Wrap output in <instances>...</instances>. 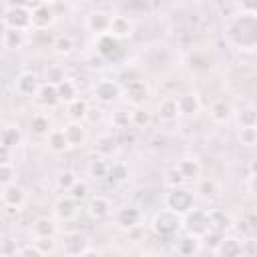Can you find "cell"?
Listing matches in <instances>:
<instances>
[{
	"label": "cell",
	"mask_w": 257,
	"mask_h": 257,
	"mask_svg": "<svg viewBox=\"0 0 257 257\" xmlns=\"http://www.w3.org/2000/svg\"><path fill=\"white\" fill-rule=\"evenodd\" d=\"M193 207H195V193L187 187L169 189V193L165 195V209L179 215V217L189 213Z\"/></svg>",
	"instance_id": "6da1fadb"
},
{
	"label": "cell",
	"mask_w": 257,
	"mask_h": 257,
	"mask_svg": "<svg viewBox=\"0 0 257 257\" xmlns=\"http://www.w3.org/2000/svg\"><path fill=\"white\" fill-rule=\"evenodd\" d=\"M181 229L187 235H193L197 239H201L207 231H209V221H207V209H199L193 207L189 213H185L181 217Z\"/></svg>",
	"instance_id": "7a4b0ae2"
},
{
	"label": "cell",
	"mask_w": 257,
	"mask_h": 257,
	"mask_svg": "<svg viewBox=\"0 0 257 257\" xmlns=\"http://www.w3.org/2000/svg\"><path fill=\"white\" fill-rule=\"evenodd\" d=\"M151 229L159 237H173V235H177L181 231V217L171 213V211H167V209H163L153 217Z\"/></svg>",
	"instance_id": "3957f363"
},
{
	"label": "cell",
	"mask_w": 257,
	"mask_h": 257,
	"mask_svg": "<svg viewBox=\"0 0 257 257\" xmlns=\"http://www.w3.org/2000/svg\"><path fill=\"white\" fill-rule=\"evenodd\" d=\"M30 28L34 30H46L56 22V12H54V4L48 2H36L30 4Z\"/></svg>",
	"instance_id": "277c9868"
},
{
	"label": "cell",
	"mask_w": 257,
	"mask_h": 257,
	"mask_svg": "<svg viewBox=\"0 0 257 257\" xmlns=\"http://www.w3.org/2000/svg\"><path fill=\"white\" fill-rule=\"evenodd\" d=\"M4 24H6V28L26 32L30 28V8H28V4H10L4 10Z\"/></svg>",
	"instance_id": "5b68a950"
},
{
	"label": "cell",
	"mask_w": 257,
	"mask_h": 257,
	"mask_svg": "<svg viewBox=\"0 0 257 257\" xmlns=\"http://www.w3.org/2000/svg\"><path fill=\"white\" fill-rule=\"evenodd\" d=\"M88 247H90V241L80 231H68L62 237V251L68 257H80Z\"/></svg>",
	"instance_id": "8992f818"
},
{
	"label": "cell",
	"mask_w": 257,
	"mask_h": 257,
	"mask_svg": "<svg viewBox=\"0 0 257 257\" xmlns=\"http://www.w3.org/2000/svg\"><path fill=\"white\" fill-rule=\"evenodd\" d=\"M92 92H94V98H96L98 102L110 104V102H114V100L122 94V88H120V84H118L116 80H112V78H102V80H98V82L94 84Z\"/></svg>",
	"instance_id": "52a82bcc"
},
{
	"label": "cell",
	"mask_w": 257,
	"mask_h": 257,
	"mask_svg": "<svg viewBox=\"0 0 257 257\" xmlns=\"http://www.w3.org/2000/svg\"><path fill=\"white\" fill-rule=\"evenodd\" d=\"M0 199H2V203H4L6 209L18 211V209L26 203V189H24L22 185H18V183H10V185L2 187Z\"/></svg>",
	"instance_id": "ba28073f"
},
{
	"label": "cell",
	"mask_w": 257,
	"mask_h": 257,
	"mask_svg": "<svg viewBox=\"0 0 257 257\" xmlns=\"http://www.w3.org/2000/svg\"><path fill=\"white\" fill-rule=\"evenodd\" d=\"M141 221H143V213H141V209L135 207V205H124V207H120V209L114 213V223H116L120 229H126V231L139 227Z\"/></svg>",
	"instance_id": "9c48e42d"
},
{
	"label": "cell",
	"mask_w": 257,
	"mask_h": 257,
	"mask_svg": "<svg viewBox=\"0 0 257 257\" xmlns=\"http://www.w3.org/2000/svg\"><path fill=\"white\" fill-rule=\"evenodd\" d=\"M124 94H126L128 102H131L135 108H139V106H145V102H147L149 96H151V90H149V86H147L145 80L137 78V80H128V82H126Z\"/></svg>",
	"instance_id": "30bf717a"
},
{
	"label": "cell",
	"mask_w": 257,
	"mask_h": 257,
	"mask_svg": "<svg viewBox=\"0 0 257 257\" xmlns=\"http://www.w3.org/2000/svg\"><path fill=\"white\" fill-rule=\"evenodd\" d=\"M215 253H217V257H243L245 255V243L237 235H223Z\"/></svg>",
	"instance_id": "8fae6325"
},
{
	"label": "cell",
	"mask_w": 257,
	"mask_h": 257,
	"mask_svg": "<svg viewBox=\"0 0 257 257\" xmlns=\"http://www.w3.org/2000/svg\"><path fill=\"white\" fill-rule=\"evenodd\" d=\"M133 32H135V24H133V20L128 16H124V14H112L110 26H108V34L112 38H116L120 42V40L131 38Z\"/></svg>",
	"instance_id": "7c38bea8"
},
{
	"label": "cell",
	"mask_w": 257,
	"mask_h": 257,
	"mask_svg": "<svg viewBox=\"0 0 257 257\" xmlns=\"http://www.w3.org/2000/svg\"><path fill=\"white\" fill-rule=\"evenodd\" d=\"M207 221H209V231H215V233H221V235H227V231L233 229V217L223 211V209H207Z\"/></svg>",
	"instance_id": "4fadbf2b"
},
{
	"label": "cell",
	"mask_w": 257,
	"mask_h": 257,
	"mask_svg": "<svg viewBox=\"0 0 257 257\" xmlns=\"http://www.w3.org/2000/svg\"><path fill=\"white\" fill-rule=\"evenodd\" d=\"M110 18H112L110 12L100 10V8H94V10H90L86 14V28L90 32H94L96 36L106 34L108 32V26H110Z\"/></svg>",
	"instance_id": "5bb4252c"
},
{
	"label": "cell",
	"mask_w": 257,
	"mask_h": 257,
	"mask_svg": "<svg viewBox=\"0 0 257 257\" xmlns=\"http://www.w3.org/2000/svg\"><path fill=\"white\" fill-rule=\"evenodd\" d=\"M86 211L92 219L100 221V219H106L110 213H112V205L110 201L104 197V195H94L88 199V205H86Z\"/></svg>",
	"instance_id": "9a60e30c"
},
{
	"label": "cell",
	"mask_w": 257,
	"mask_h": 257,
	"mask_svg": "<svg viewBox=\"0 0 257 257\" xmlns=\"http://www.w3.org/2000/svg\"><path fill=\"white\" fill-rule=\"evenodd\" d=\"M201 251V239L193 237V235H181L175 241V253L179 257H197Z\"/></svg>",
	"instance_id": "2e32d148"
},
{
	"label": "cell",
	"mask_w": 257,
	"mask_h": 257,
	"mask_svg": "<svg viewBox=\"0 0 257 257\" xmlns=\"http://www.w3.org/2000/svg\"><path fill=\"white\" fill-rule=\"evenodd\" d=\"M94 48H96V54L98 56H102V58H112V56H116L118 54V50H120V42L116 40V38H112L108 32L106 34H100V36H96V40H94Z\"/></svg>",
	"instance_id": "e0dca14e"
},
{
	"label": "cell",
	"mask_w": 257,
	"mask_h": 257,
	"mask_svg": "<svg viewBox=\"0 0 257 257\" xmlns=\"http://www.w3.org/2000/svg\"><path fill=\"white\" fill-rule=\"evenodd\" d=\"M14 88L22 96H34L38 92V88H40V82H38V78H36L34 72H20L16 76Z\"/></svg>",
	"instance_id": "ac0fdd59"
},
{
	"label": "cell",
	"mask_w": 257,
	"mask_h": 257,
	"mask_svg": "<svg viewBox=\"0 0 257 257\" xmlns=\"http://www.w3.org/2000/svg\"><path fill=\"white\" fill-rule=\"evenodd\" d=\"M177 106L181 116H197L201 112V98L197 92H185L177 98Z\"/></svg>",
	"instance_id": "d6986e66"
},
{
	"label": "cell",
	"mask_w": 257,
	"mask_h": 257,
	"mask_svg": "<svg viewBox=\"0 0 257 257\" xmlns=\"http://www.w3.org/2000/svg\"><path fill=\"white\" fill-rule=\"evenodd\" d=\"M233 114V106L227 98H215L211 104H209V118L217 124H223L231 118Z\"/></svg>",
	"instance_id": "ffe728a7"
},
{
	"label": "cell",
	"mask_w": 257,
	"mask_h": 257,
	"mask_svg": "<svg viewBox=\"0 0 257 257\" xmlns=\"http://www.w3.org/2000/svg\"><path fill=\"white\" fill-rule=\"evenodd\" d=\"M62 133L68 141V147H80L86 143V128L82 122H74V120H68L64 126H62Z\"/></svg>",
	"instance_id": "44dd1931"
},
{
	"label": "cell",
	"mask_w": 257,
	"mask_h": 257,
	"mask_svg": "<svg viewBox=\"0 0 257 257\" xmlns=\"http://www.w3.org/2000/svg\"><path fill=\"white\" fill-rule=\"evenodd\" d=\"M76 213H78V203L72 201L68 195H62L60 199H56V203H54V215H56V219H60V221H72L76 217Z\"/></svg>",
	"instance_id": "7402d4cb"
},
{
	"label": "cell",
	"mask_w": 257,
	"mask_h": 257,
	"mask_svg": "<svg viewBox=\"0 0 257 257\" xmlns=\"http://www.w3.org/2000/svg\"><path fill=\"white\" fill-rule=\"evenodd\" d=\"M157 114H159V118H161L163 122H173V120H177V118L181 116V114H179V106H177V98H173V96L161 98L159 104H157Z\"/></svg>",
	"instance_id": "603a6c76"
},
{
	"label": "cell",
	"mask_w": 257,
	"mask_h": 257,
	"mask_svg": "<svg viewBox=\"0 0 257 257\" xmlns=\"http://www.w3.org/2000/svg\"><path fill=\"white\" fill-rule=\"evenodd\" d=\"M175 169L179 171V175H181L185 181L199 179V175H201V165H199V161H197V159H193V157L181 159V161L175 165Z\"/></svg>",
	"instance_id": "cb8c5ba5"
},
{
	"label": "cell",
	"mask_w": 257,
	"mask_h": 257,
	"mask_svg": "<svg viewBox=\"0 0 257 257\" xmlns=\"http://www.w3.org/2000/svg\"><path fill=\"white\" fill-rule=\"evenodd\" d=\"M0 145H4L10 151H14L16 147L22 145V131L18 126H14V124H6L0 131Z\"/></svg>",
	"instance_id": "d4e9b609"
},
{
	"label": "cell",
	"mask_w": 257,
	"mask_h": 257,
	"mask_svg": "<svg viewBox=\"0 0 257 257\" xmlns=\"http://www.w3.org/2000/svg\"><path fill=\"white\" fill-rule=\"evenodd\" d=\"M54 88H56L58 102L70 104L72 100H76V98H78V86H76V82H74V80H70V78L62 80V82H60L58 86H54Z\"/></svg>",
	"instance_id": "484cf974"
},
{
	"label": "cell",
	"mask_w": 257,
	"mask_h": 257,
	"mask_svg": "<svg viewBox=\"0 0 257 257\" xmlns=\"http://www.w3.org/2000/svg\"><path fill=\"white\" fill-rule=\"evenodd\" d=\"M34 100L44 106V108H54L58 104V96H56V88L50 84H40L38 92L34 94Z\"/></svg>",
	"instance_id": "4316f807"
},
{
	"label": "cell",
	"mask_w": 257,
	"mask_h": 257,
	"mask_svg": "<svg viewBox=\"0 0 257 257\" xmlns=\"http://www.w3.org/2000/svg\"><path fill=\"white\" fill-rule=\"evenodd\" d=\"M94 151L100 157H112L118 151V143H116V139L112 135H100L94 141Z\"/></svg>",
	"instance_id": "83f0119b"
},
{
	"label": "cell",
	"mask_w": 257,
	"mask_h": 257,
	"mask_svg": "<svg viewBox=\"0 0 257 257\" xmlns=\"http://www.w3.org/2000/svg\"><path fill=\"white\" fill-rule=\"evenodd\" d=\"M46 141H48V149L52 151V153H56V155H60V153H66L70 147H68V141H66V137H64V133H62V128H52L48 135H46Z\"/></svg>",
	"instance_id": "f1b7e54d"
},
{
	"label": "cell",
	"mask_w": 257,
	"mask_h": 257,
	"mask_svg": "<svg viewBox=\"0 0 257 257\" xmlns=\"http://www.w3.org/2000/svg\"><path fill=\"white\" fill-rule=\"evenodd\" d=\"M24 32L20 30H12V28H4L2 32V46L6 50H20L24 46Z\"/></svg>",
	"instance_id": "f546056e"
},
{
	"label": "cell",
	"mask_w": 257,
	"mask_h": 257,
	"mask_svg": "<svg viewBox=\"0 0 257 257\" xmlns=\"http://www.w3.org/2000/svg\"><path fill=\"white\" fill-rule=\"evenodd\" d=\"M195 193L203 199H215L219 195V185L215 179L211 177H205V179H197V185H195Z\"/></svg>",
	"instance_id": "4dcf8cb0"
},
{
	"label": "cell",
	"mask_w": 257,
	"mask_h": 257,
	"mask_svg": "<svg viewBox=\"0 0 257 257\" xmlns=\"http://www.w3.org/2000/svg\"><path fill=\"white\" fill-rule=\"evenodd\" d=\"M68 106V116H70V120H74V122H82L84 118H88V112H90V106H88V102L84 100V98H76V100H72L70 104H66Z\"/></svg>",
	"instance_id": "1f68e13d"
},
{
	"label": "cell",
	"mask_w": 257,
	"mask_h": 257,
	"mask_svg": "<svg viewBox=\"0 0 257 257\" xmlns=\"http://www.w3.org/2000/svg\"><path fill=\"white\" fill-rule=\"evenodd\" d=\"M32 233H34V237H54L56 235V223L48 217H40L34 221Z\"/></svg>",
	"instance_id": "d6a6232c"
},
{
	"label": "cell",
	"mask_w": 257,
	"mask_h": 257,
	"mask_svg": "<svg viewBox=\"0 0 257 257\" xmlns=\"http://www.w3.org/2000/svg\"><path fill=\"white\" fill-rule=\"evenodd\" d=\"M52 50L58 56H70L74 52V40H72V36H68V34L56 36L54 42H52Z\"/></svg>",
	"instance_id": "836d02e7"
},
{
	"label": "cell",
	"mask_w": 257,
	"mask_h": 257,
	"mask_svg": "<svg viewBox=\"0 0 257 257\" xmlns=\"http://www.w3.org/2000/svg\"><path fill=\"white\" fill-rule=\"evenodd\" d=\"M128 175H131V171H128V167H126L124 163L116 161V163L108 165V173H106V179H108L110 183H116V185H120V183H124V181L128 179Z\"/></svg>",
	"instance_id": "e575fe53"
},
{
	"label": "cell",
	"mask_w": 257,
	"mask_h": 257,
	"mask_svg": "<svg viewBox=\"0 0 257 257\" xmlns=\"http://www.w3.org/2000/svg\"><path fill=\"white\" fill-rule=\"evenodd\" d=\"M30 131L36 135V137H46L50 131H52V124H50V118L46 114H34L30 118Z\"/></svg>",
	"instance_id": "d590c367"
},
{
	"label": "cell",
	"mask_w": 257,
	"mask_h": 257,
	"mask_svg": "<svg viewBox=\"0 0 257 257\" xmlns=\"http://www.w3.org/2000/svg\"><path fill=\"white\" fill-rule=\"evenodd\" d=\"M62 80H66V72L60 64H48L44 70V84L50 86H58Z\"/></svg>",
	"instance_id": "8d00e7d4"
},
{
	"label": "cell",
	"mask_w": 257,
	"mask_h": 257,
	"mask_svg": "<svg viewBox=\"0 0 257 257\" xmlns=\"http://www.w3.org/2000/svg\"><path fill=\"white\" fill-rule=\"evenodd\" d=\"M237 126L239 128H255L257 126V110L255 106H245L237 112Z\"/></svg>",
	"instance_id": "74e56055"
},
{
	"label": "cell",
	"mask_w": 257,
	"mask_h": 257,
	"mask_svg": "<svg viewBox=\"0 0 257 257\" xmlns=\"http://www.w3.org/2000/svg\"><path fill=\"white\" fill-rule=\"evenodd\" d=\"M128 116H131V124L133 126H137V128H145V126H149L151 124V112L145 108V106H139V108H133L131 112H128Z\"/></svg>",
	"instance_id": "f35d334b"
},
{
	"label": "cell",
	"mask_w": 257,
	"mask_h": 257,
	"mask_svg": "<svg viewBox=\"0 0 257 257\" xmlns=\"http://www.w3.org/2000/svg\"><path fill=\"white\" fill-rule=\"evenodd\" d=\"M88 193H90V189H88V183L78 179V181H76V183L70 187V191H68V197H70L72 201L80 203V201L88 199Z\"/></svg>",
	"instance_id": "ab89813d"
},
{
	"label": "cell",
	"mask_w": 257,
	"mask_h": 257,
	"mask_svg": "<svg viewBox=\"0 0 257 257\" xmlns=\"http://www.w3.org/2000/svg\"><path fill=\"white\" fill-rule=\"evenodd\" d=\"M76 181H78V177H76V173L70 171V169L60 171L58 177H56V185H58V189H62V191H66V193L70 191V187H72Z\"/></svg>",
	"instance_id": "60d3db41"
},
{
	"label": "cell",
	"mask_w": 257,
	"mask_h": 257,
	"mask_svg": "<svg viewBox=\"0 0 257 257\" xmlns=\"http://www.w3.org/2000/svg\"><path fill=\"white\" fill-rule=\"evenodd\" d=\"M34 247L46 257V255H52L56 251V239L54 237H36L34 239Z\"/></svg>",
	"instance_id": "b9f144b4"
},
{
	"label": "cell",
	"mask_w": 257,
	"mask_h": 257,
	"mask_svg": "<svg viewBox=\"0 0 257 257\" xmlns=\"http://www.w3.org/2000/svg\"><path fill=\"white\" fill-rule=\"evenodd\" d=\"M110 122H112V126H114V128L124 131V128H128V124H131V116H128V112H126V110H114V112H112Z\"/></svg>",
	"instance_id": "7bdbcfd3"
},
{
	"label": "cell",
	"mask_w": 257,
	"mask_h": 257,
	"mask_svg": "<svg viewBox=\"0 0 257 257\" xmlns=\"http://www.w3.org/2000/svg\"><path fill=\"white\" fill-rule=\"evenodd\" d=\"M239 143L245 147L257 145V128H239Z\"/></svg>",
	"instance_id": "ee69618b"
},
{
	"label": "cell",
	"mask_w": 257,
	"mask_h": 257,
	"mask_svg": "<svg viewBox=\"0 0 257 257\" xmlns=\"http://www.w3.org/2000/svg\"><path fill=\"white\" fill-rule=\"evenodd\" d=\"M88 173H90V177H94V179H104L106 177V173H108V165L104 163V161H92L90 163V167H88Z\"/></svg>",
	"instance_id": "f6af8a7d"
},
{
	"label": "cell",
	"mask_w": 257,
	"mask_h": 257,
	"mask_svg": "<svg viewBox=\"0 0 257 257\" xmlns=\"http://www.w3.org/2000/svg\"><path fill=\"white\" fill-rule=\"evenodd\" d=\"M165 183L169 185V189H177V187H183L185 185V179L179 175V171L173 167L165 173Z\"/></svg>",
	"instance_id": "bcb514c9"
},
{
	"label": "cell",
	"mask_w": 257,
	"mask_h": 257,
	"mask_svg": "<svg viewBox=\"0 0 257 257\" xmlns=\"http://www.w3.org/2000/svg\"><path fill=\"white\" fill-rule=\"evenodd\" d=\"M18 253V247H16V241L12 237H4L0 239V255L4 257H12Z\"/></svg>",
	"instance_id": "7dc6e473"
},
{
	"label": "cell",
	"mask_w": 257,
	"mask_h": 257,
	"mask_svg": "<svg viewBox=\"0 0 257 257\" xmlns=\"http://www.w3.org/2000/svg\"><path fill=\"white\" fill-rule=\"evenodd\" d=\"M221 239H223V235H221V233H215V231H207V233L201 237V241L205 243V247L211 249V251L217 249V245L221 243ZM203 243H201V245H203Z\"/></svg>",
	"instance_id": "c3c4849f"
},
{
	"label": "cell",
	"mask_w": 257,
	"mask_h": 257,
	"mask_svg": "<svg viewBox=\"0 0 257 257\" xmlns=\"http://www.w3.org/2000/svg\"><path fill=\"white\" fill-rule=\"evenodd\" d=\"M14 177H16L14 165H2L0 167V187H6L10 183H14Z\"/></svg>",
	"instance_id": "681fc988"
},
{
	"label": "cell",
	"mask_w": 257,
	"mask_h": 257,
	"mask_svg": "<svg viewBox=\"0 0 257 257\" xmlns=\"http://www.w3.org/2000/svg\"><path fill=\"white\" fill-rule=\"evenodd\" d=\"M16 257H44V255H42L34 245H24V247L18 249Z\"/></svg>",
	"instance_id": "f907efd6"
},
{
	"label": "cell",
	"mask_w": 257,
	"mask_h": 257,
	"mask_svg": "<svg viewBox=\"0 0 257 257\" xmlns=\"http://www.w3.org/2000/svg\"><path fill=\"white\" fill-rule=\"evenodd\" d=\"M2 165H12V151L4 145H0V167Z\"/></svg>",
	"instance_id": "816d5d0a"
},
{
	"label": "cell",
	"mask_w": 257,
	"mask_h": 257,
	"mask_svg": "<svg viewBox=\"0 0 257 257\" xmlns=\"http://www.w3.org/2000/svg\"><path fill=\"white\" fill-rule=\"evenodd\" d=\"M80 257H102V255H100V253H98L96 249H92V247H88V249H86V251H84V253H82Z\"/></svg>",
	"instance_id": "f5cc1de1"
},
{
	"label": "cell",
	"mask_w": 257,
	"mask_h": 257,
	"mask_svg": "<svg viewBox=\"0 0 257 257\" xmlns=\"http://www.w3.org/2000/svg\"><path fill=\"white\" fill-rule=\"evenodd\" d=\"M143 257H161V255H157V253H145Z\"/></svg>",
	"instance_id": "db71d44e"
},
{
	"label": "cell",
	"mask_w": 257,
	"mask_h": 257,
	"mask_svg": "<svg viewBox=\"0 0 257 257\" xmlns=\"http://www.w3.org/2000/svg\"><path fill=\"white\" fill-rule=\"evenodd\" d=\"M243 257H245V255H243Z\"/></svg>",
	"instance_id": "11a10c76"
}]
</instances>
